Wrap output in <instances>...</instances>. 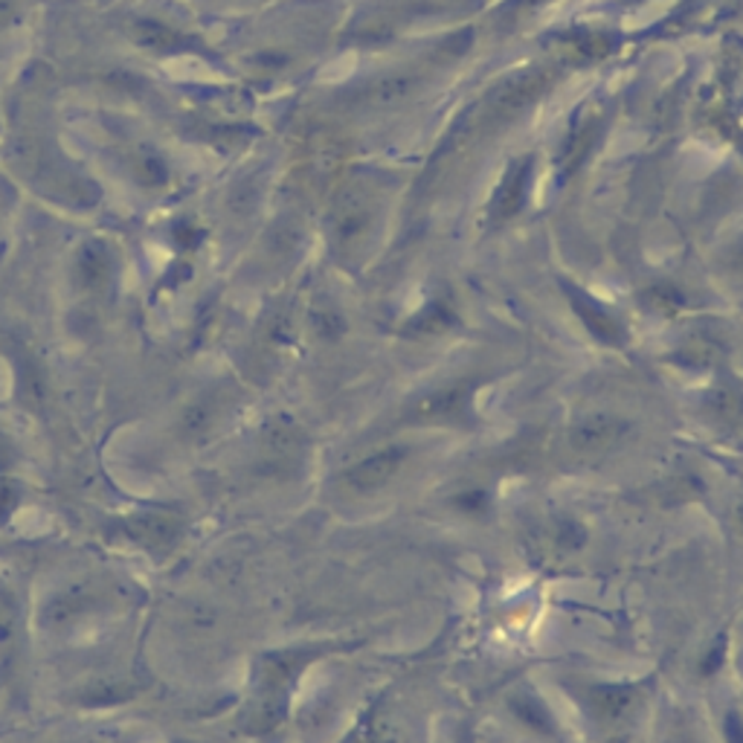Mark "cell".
Wrapping results in <instances>:
<instances>
[{"label": "cell", "instance_id": "obj_11", "mask_svg": "<svg viewBox=\"0 0 743 743\" xmlns=\"http://www.w3.org/2000/svg\"><path fill=\"white\" fill-rule=\"evenodd\" d=\"M488 503H491V500H488V494L482 491V488H468V491L454 496V505L465 514H485Z\"/></svg>", "mask_w": 743, "mask_h": 743}, {"label": "cell", "instance_id": "obj_2", "mask_svg": "<svg viewBox=\"0 0 743 743\" xmlns=\"http://www.w3.org/2000/svg\"><path fill=\"white\" fill-rule=\"evenodd\" d=\"M407 456H410V450L401 445L375 450V454L366 456V459H361V462L348 468L346 471L348 488L369 494V491H378V488L389 485V482L396 479V473L404 468Z\"/></svg>", "mask_w": 743, "mask_h": 743}, {"label": "cell", "instance_id": "obj_6", "mask_svg": "<svg viewBox=\"0 0 743 743\" xmlns=\"http://www.w3.org/2000/svg\"><path fill=\"white\" fill-rule=\"evenodd\" d=\"M132 38L140 44L142 50L151 53H183L190 50V38L183 33H178L174 26L163 24V21H151V18H142V21H134L132 24Z\"/></svg>", "mask_w": 743, "mask_h": 743}, {"label": "cell", "instance_id": "obj_5", "mask_svg": "<svg viewBox=\"0 0 743 743\" xmlns=\"http://www.w3.org/2000/svg\"><path fill=\"white\" fill-rule=\"evenodd\" d=\"M529 178H531L529 160L514 163L512 169L505 172L503 183H500V190H496L494 195V204H491V218H494V221H508V218L523 207L526 190H529Z\"/></svg>", "mask_w": 743, "mask_h": 743}, {"label": "cell", "instance_id": "obj_10", "mask_svg": "<svg viewBox=\"0 0 743 743\" xmlns=\"http://www.w3.org/2000/svg\"><path fill=\"white\" fill-rule=\"evenodd\" d=\"M706 407H709V413L718 419V422H738L743 415V398L741 392H735L732 387H723V389H715L709 396V401H706Z\"/></svg>", "mask_w": 743, "mask_h": 743}, {"label": "cell", "instance_id": "obj_9", "mask_svg": "<svg viewBox=\"0 0 743 743\" xmlns=\"http://www.w3.org/2000/svg\"><path fill=\"white\" fill-rule=\"evenodd\" d=\"M111 273V253H107L102 244L91 241L79 250V259H76V276L82 282L84 288H100L102 282L107 279Z\"/></svg>", "mask_w": 743, "mask_h": 743}, {"label": "cell", "instance_id": "obj_4", "mask_svg": "<svg viewBox=\"0 0 743 743\" xmlns=\"http://www.w3.org/2000/svg\"><path fill=\"white\" fill-rule=\"evenodd\" d=\"M625 433H628V422H621L616 415H584L570 427V445L581 454H598L616 445Z\"/></svg>", "mask_w": 743, "mask_h": 743}, {"label": "cell", "instance_id": "obj_14", "mask_svg": "<svg viewBox=\"0 0 743 743\" xmlns=\"http://www.w3.org/2000/svg\"><path fill=\"white\" fill-rule=\"evenodd\" d=\"M723 653H727V639H720V642L711 648V660H709V656L702 660V674H706V677H711V674L720 668V662H723Z\"/></svg>", "mask_w": 743, "mask_h": 743}, {"label": "cell", "instance_id": "obj_8", "mask_svg": "<svg viewBox=\"0 0 743 743\" xmlns=\"http://www.w3.org/2000/svg\"><path fill=\"white\" fill-rule=\"evenodd\" d=\"M575 308H579L581 320L586 322V329L593 331L595 338L604 340V343H613V346H621V343H625V329H621V322L613 315H607L604 308H598L586 297L575 299Z\"/></svg>", "mask_w": 743, "mask_h": 743}, {"label": "cell", "instance_id": "obj_17", "mask_svg": "<svg viewBox=\"0 0 743 743\" xmlns=\"http://www.w3.org/2000/svg\"><path fill=\"white\" fill-rule=\"evenodd\" d=\"M735 259H738V262H743V248L738 250V256H735Z\"/></svg>", "mask_w": 743, "mask_h": 743}, {"label": "cell", "instance_id": "obj_7", "mask_svg": "<svg viewBox=\"0 0 743 743\" xmlns=\"http://www.w3.org/2000/svg\"><path fill=\"white\" fill-rule=\"evenodd\" d=\"M637 700V688L633 686H598L590 691V706L602 720H619L625 711Z\"/></svg>", "mask_w": 743, "mask_h": 743}, {"label": "cell", "instance_id": "obj_12", "mask_svg": "<svg viewBox=\"0 0 743 743\" xmlns=\"http://www.w3.org/2000/svg\"><path fill=\"white\" fill-rule=\"evenodd\" d=\"M137 178L146 186H160V183H165V163L160 158H155V155H146L137 163Z\"/></svg>", "mask_w": 743, "mask_h": 743}, {"label": "cell", "instance_id": "obj_16", "mask_svg": "<svg viewBox=\"0 0 743 743\" xmlns=\"http://www.w3.org/2000/svg\"><path fill=\"white\" fill-rule=\"evenodd\" d=\"M738 526H741V531H743V505H741V512H738Z\"/></svg>", "mask_w": 743, "mask_h": 743}, {"label": "cell", "instance_id": "obj_3", "mask_svg": "<svg viewBox=\"0 0 743 743\" xmlns=\"http://www.w3.org/2000/svg\"><path fill=\"white\" fill-rule=\"evenodd\" d=\"M549 84H552L549 70H526V73L505 79L491 96V105H494L496 114H517L535 100H540L549 91Z\"/></svg>", "mask_w": 743, "mask_h": 743}, {"label": "cell", "instance_id": "obj_13", "mask_svg": "<svg viewBox=\"0 0 743 743\" xmlns=\"http://www.w3.org/2000/svg\"><path fill=\"white\" fill-rule=\"evenodd\" d=\"M521 715H523V720H529V723H535V727L544 729V732H546V729H552V723H549V711H546L540 702L523 700Z\"/></svg>", "mask_w": 743, "mask_h": 743}, {"label": "cell", "instance_id": "obj_1", "mask_svg": "<svg viewBox=\"0 0 743 743\" xmlns=\"http://www.w3.org/2000/svg\"><path fill=\"white\" fill-rule=\"evenodd\" d=\"M473 389L468 384L436 389L424 396L410 410L413 424H471L473 422Z\"/></svg>", "mask_w": 743, "mask_h": 743}, {"label": "cell", "instance_id": "obj_15", "mask_svg": "<svg viewBox=\"0 0 743 743\" xmlns=\"http://www.w3.org/2000/svg\"><path fill=\"white\" fill-rule=\"evenodd\" d=\"M12 9H15V0H0V21H9Z\"/></svg>", "mask_w": 743, "mask_h": 743}]
</instances>
